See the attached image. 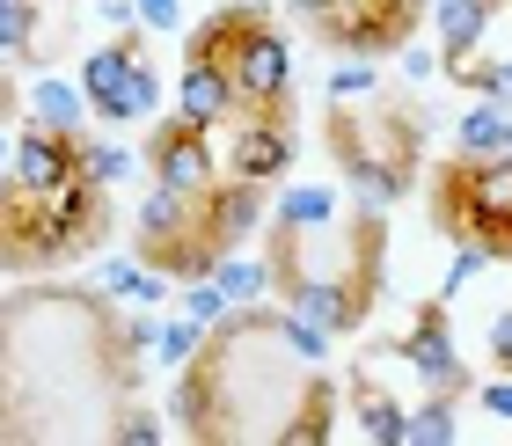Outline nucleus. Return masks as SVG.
<instances>
[{"instance_id": "1", "label": "nucleus", "mask_w": 512, "mask_h": 446, "mask_svg": "<svg viewBox=\"0 0 512 446\" xmlns=\"http://www.w3.org/2000/svg\"><path fill=\"white\" fill-rule=\"evenodd\" d=\"M439 227L483 234L498 256H512V147L505 154H461L439 169Z\"/></svg>"}, {"instance_id": "2", "label": "nucleus", "mask_w": 512, "mask_h": 446, "mask_svg": "<svg viewBox=\"0 0 512 446\" xmlns=\"http://www.w3.org/2000/svg\"><path fill=\"white\" fill-rule=\"evenodd\" d=\"M96 198H103V183H88L81 169L52 183V191H37V198H15L8 191V242L15 256H74L88 234H96Z\"/></svg>"}, {"instance_id": "3", "label": "nucleus", "mask_w": 512, "mask_h": 446, "mask_svg": "<svg viewBox=\"0 0 512 446\" xmlns=\"http://www.w3.org/2000/svg\"><path fill=\"white\" fill-rule=\"evenodd\" d=\"M235 88H242V110H293V52L271 22L235 44Z\"/></svg>"}, {"instance_id": "4", "label": "nucleus", "mask_w": 512, "mask_h": 446, "mask_svg": "<svg viewBox=\"0 0 512 446\" xmlns=\"http://www.w3.org/2000/svg\"><path fill=\"white\" fill-rule=\"evenodd\" d=\"M147 169H154V183H176V191H191V198H213L220 191L213 147H205V132L183 125V117H169V125L147 139Z\"/></svg>"}, {"instance_id": "5", "label": "nucleus", "mask_w": 512, "mask_h": 446, "mask_svg": "<svg viewBox=\"0 0 512 446\" xmlns=\"http://www.w3.org/2000/svg\"><path fill=\"white\" fill-rule=\"evenodd\" d=\"M81 169V139L74 132H15V147H8V191L15 198H37V191H52V183H66Z\"/></svg>"}, {"instance_id": "6", "label": "nucleus", "mask_w": 512, "mask_h": 446, "mask_svg": "<svg viewBox=\"0 0 512 446\" xmlns=\"http://www.w3.org/2000/svg\"><path fill=\"white\" fill-rule=\"evenodd\" d=\"M286 161H293V110H249V125L235 132V154H227L235 183H271L286 176Z\"/></svg>"}, {"instance_id": "7", "label": "nucleus", "mask_w": 512, "mask_h": 446, "mask_svg": "<svg viewBox=\"0 0 512 446\" xmlns=\"http://www.w3.org/2000/svg\"><path fill=\"white\" fill-rule=\"evenodd\" d=\"M403 366L425 373L432 395H461V388H469V373H461V351H454V330H447V300H432V308L417 315V330L403 337Z\"/></svg>"}, {"instance_id": "8", "label": "nucleus", "mask_w": 512, "mask_h": 446, "mask_svg": "<svg viewBox=\"0 0 512 446\" xmlns=\"http://www.w3.org/2000/svg\"><path fill=\"white\" fill-rule=\"evenodd\" d=\"M235 110H242L235 66H220V59H191V66H183V96H176V117H183V125L213 132V125H227Z\"/></svg>"}, {"instance_id": "9", "label": "nucleus", "mask_w": 512, "mask_h": 446, "mask_svg": "<svg viewBox=\"0 0 512 446\" xmlns=\"http://www.w3.org/2000/svg\"><path fill=\"white\" fill-rule=\"evenodd\" d=\"M139 37L147 30H125L118 44L88 52V66H81V88H88V103H96L103 125H125V81H132V59H139Z\"/></svg>"}, {"instance_id": "10", "label": "nucleus", "mask_w": 512, "mask_h": 446, "mask_svg": "<svg viewBox=\"0 0 512 446\" xmlns=\"http://www.w3.org/2000/svg\"><path fill=\"white\" fill-rule=\"evenodd\" d=\"M286 300H293V315H308V322H322V330H352L359 322V308H366V286L352 278H322V271H308V278H286Z\"/></svg>"}, {"instance_id": "11", "label": "nucleus", "mask_w": 512, "mask_h": 446, "mask_svg": "<svg viewBox=\"0 0 512 446\" xmlns=\"http://www.w3.org/2000/svg\"><path fill=\"white\" fill-rule=\"evenodd\" d=\"M198 205H205V198L176 191V183H154V191H147V205H139V249H147V256H161L169 242L198 234V227H205V213H198Z\"/></svg>"}, {"instance_id": "12", "label": "nucleus", "mask_w": 512, "mask_h": 446, "mask_svg": "<svg viewBox=\"0 0 512 446\" xmlns=\"http://www.w3.org/2000/svg\"><path fill=\"white\" fill-rule=\"evenodd\" d=\"M432 30H439L447 66H461L483 37H491V0H439V8H432Z\"/></svg>"}, {"instance_id": "13", "label": "nucleus", "mask_w": 512, "mask_h": 446, "mask_svg": "<svg viewBox=\"0 0 512 446\" xmlns=\"http://www.w3.org/2000/svg\"><path fill=\"white\" fill-rule=\"evenodd\" d=\"M88 110H96V103H88L81 81L44 74V81L30 88V125H44V132H74V139H81V117H88Z\"/></svg>"}, {"instance_id": "14", "label": "nucleus", "mask_w": 512, "mask_h": 446, "mask_svg": "<svg viewBox=\"0 0 512 446\" xmlns=\"http://www.w3.org/2000/svg\"><path fill=\"white\" fill-rule=\"evenodd\" d=\"M256 220H264L256 183H235V191H213V198H205V234H213L220 249H235L242 234H256Z\"/></svg>"}, {"instance_id": "15", "label": "nucleus", "mask_w": 512, "mask_h": 446, "mask_svg": "<svg viewBox=\"0 0 512 446\" xmlns=\"http://www.w3.org/2000/svg\"><path fill=\"white\" fill-rule=\"evenodd\" d=\"M256 22H271L264 8H220V15H205L198 22V37H191V59H220V66H235V44L256 30Z\"/></svg>"}, {"instance_id": "16", "label": "nucleus", "mask_w": 512, "mask_h": 446, "mask_svg": "<svg viewBox=\"0 0 512 446\" xmlns=\"http://www.w3.org/2000/svg\"><path fill=\"white\" fill-rule=\"evenodd\" d=\"M278 227H286V234L337 227V191H330V183H286V198H278Z\"/></svg>"}, {"instance_id": "17", "label": "nucleus", "mask_w": 512, "mask_h": 446, "mask_svg": "<svg viewBox=\"0 0 512 446\" xmlns=\"http://www.w3.org/2000/svg\"><path fill=\"white\" fill-rule=\"evenodd\" d=\"M505 125H512V110H498L491 96H483L476 110H461L454 147H461V154H505Z\"/></svg>"}, {"instance_id": "18", "label": "nucleus", "mask_w": 512, "mask_h": 446, "mask_svg": "<svg viewBox=\"0 0 512 446\" xmlns=\"http://www.w3.org/2000/svg\"><path fill=\"white\" fill-rule=\"evenodd\" d=\"M213 278L227 286V300H235V308H256V300L278 286V264H256V256H220Z\"/></svg>"}, {"instance_id": "19", "label": "nucleus", "mask_w": 512, "mask_h": 446, "mask_svg": "<svg viewBox=\"0 0 512 446\" xmlns=\"http://www.w3.org/2000/svg\"><path fill=\"white\" fill-rule=\"evenodd\" d=\"M132 169H139V154H132V147H118V139H81V176H88V183L118 191Z\"/></svg>"}, {"instance_id": "20", "label": "nucleus", "mask_w": 512, "mask_h": 446, "mask_svg": "<svg viewBox=\"0 0 512 446\" xmlns=\"http://www.w3.org/2000/svg\"><path fill=\"white\" fill-rule=\"evenodd\" d=\"M103 293H118V300H139V308H154V300H169V271H139V264H103Z\"/></svg>"}, {"instance_id": "21", "label": "nucleus", "mask_w": 512, "mask_h": 446, "mask_svg": "<svg viewBox=\"0 0 512 446\" xmlns=\"http://www.w3.org/2000/svg\"><path fill=\"white\" fill-rule=\"evenodd\" d=\"M359 425L366 439H388V446H410V410H395L381 388H359Z\"/></svg>"}, {"instance_id": "22", "label": "nucleus", "mask_w": 512, "mask_h": 446, "mask_svg": "<svg viewBox=\"0 0 512 446\" xmlns=\"http://www.w3.org/2000/svg\"><path fill=\"white\" fill-rule=\"evenodd\" d=\"M198 344H205V322H198V315L161 322V330H154V359H161V366H191V359H198Z\"/></svg>"}, {"instance_id": "23", "label": "nucleus", "mask_w": 512, "mask_h": 446, "mask_svg": "<svg viewBox=\"0 0 512 446\" xmlns=\"http://www.w3.org/2000/svg\"><path fill=\"white\" fill-rule=\"evenodd\" d=\"M278 344H286L293 359H308V366L330 359V330H322V322H308V315H286V322H278Z\"/></svg>"}, {"instance_id": "24", "label": "nucleus", "mask_w": 512, "mask_h": 446, "mask_svg": "<svg viewBox=\"0 0 512 446\" xmlns=\"http://www.w3.org/2000/svg\"><path fill=\"white\" fill-rule=\"evenodd\" d=\"M454 439V395H432L425 410H410V446H447Z\"/></svg>"}, {"instance_id": "25", "label": "nucleus", "mask_w": 512, "mask_h": 446, "mask_svg": "<svg viewBox=\"0 0 512 446\" xmlns=\"http://www.w3.org/2000/svg\"><path fill=\"white\" fill-rule=\"evenodd\" d=\"M447 74H454V81H469L476 96H491L498 110H512V59H505V66H476V59H461V66H447Z\"/></svg>"}, {"instance_id": "26", "label": "nucleus", "mask_w": 512, "mask_h": 446, "mask_svg": "<svg viewBox=\"0 0 512 446\" xmlns=\"http://www.w3.org/2000/svg\"><path fill=\"white\" fill-rule=\"evenodd\" d=\"M483 264H498V249H491V242H483V234H469V242H461V249H454V264H447V286H439V300H454V293H461V286H469V278H476Z\"/></svg>"}, {"instance_id": "27", "label": "nucleus", "mask_w": 512, "mask_h": 446, "mask_svg": "<svg viewBox=\"0 0 512 446\" xmlns=\"http://www.w3.org/2000/svg\"><path fill=\"white\" fill-rule=\"evenodd\" d=\"M37 37V0H0V44H8V59L30 52Z\"/></svg>"}, {"instance_id": "28", "label": "nucleus", "mask_w": 512, "mask_h": 446, "mask_svg": "<svg viewBox=\"0 0 512 446\" xmlns=\"http://www.w3.org/2000/svg\"><path fill=\"white\" fill-rule=\"evenodd\" d=\"M374 81H381V74L366 66V52H352V59H337V66H330V96H337V103H352V96H374Z\"/></svg>"}, {"instance_id": "29", "label": "nucleus", "mask_w": 512, "mask_h": 446, "mask_svg": "<svg viewBox=\"0 0 512 446\" xmlns=\"http://www.w3.org/2000/svg\"><path fill=\"white\" fill-rule=\"evenodd\" d=\"M154 103H161V81H154L147 52H139L132 59V81H125V125H132V117H154Z\"/></svg>"}, {"instance_id": "30", "label": "nucleus", "mask_w": 512, "mask_h": 446, "mask_svg": "<svg viewBox=\"0 0 512 446\" xmlns=\"http://www.w3.org/2000/svg\"><path fill=\"white\" fill-rule=\"evenodd\" d=\"M439 66H447V52H432V44H403V81H432Z\"/></svg>"}, {"instance_id": "31", "label": "nucleus", "mask_w": 512, "mask_h": 446, "mask_svg": "<svg viewBox=\"0 0 512 446\" xmlns=\"http://www.w3.org/2000/svg\"><path fill=\"white\" fill-rule=\"evenodd\" d=\"M176 22H183V8H176V0H139V30H176Z\"/></svg>"}, {"instance_id": "32", "label": "nucleus", "mask_w": 512, "mask_h": 446, "mask_svg": "<svg viewBox=\"0 0 512 446\" xmlns=\"http://www.w3.org/2000/svg\"><path fill=\"white\" fill-rule=\"evenodd\" d=\"M476 395H483V410H491V417H505V425H512V373H505V366H498V381H483Z\"/></svg>"}, {"instance_id": "33", "label": "nucleus", "mask_w": 512, "mask_h": 446, "mask_svg": "<svg viewBox=\"0 0 512 446\" xmlns=\"http://www.w3.org/2000/svg\"><path fill=\"white\" fill-rule=\"evenodd\" d=\"M118 439H132V446H154V439H161V417H147V410L118 417Z\"/></svg>"}, {"instance_id": "34", "label": "nucleus", "mask_w": 512, "mask_h": 446, "mask_svg": "<svg viewBox=\"0 0 512 446\" xmlns=\"http://www.w3.org/2000/svg\"><path fill=\"white\" fill-rule=\"evenodd\" d=\"M286 8H293L300 22H315V30H322V22H330V15L344 8V0H286Z\"/></svg>"}, {"instance_id": "35", "label": "nucleus", "mask_w": 512, "mask_h": 446, "mask_svg": "<svg viewBox=\"0 0 512 446\" xmlns=\"http://www.w3.org/2000/svg\"><path fill=\"white\" fill-rule=\"evenodd\" d=\"M491 351H498V366L512 373V308L498 315V330H491Z\"/></svg>"}]
</instances>
